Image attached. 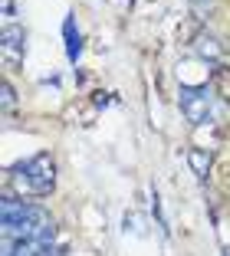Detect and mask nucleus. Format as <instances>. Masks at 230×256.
<instances>
[{"mask_svg":"<svg viewBox=\"0 0 230 256\" xmlns=\"http://www.w3.org/2000/svg\"><path fill=\"white\" fill-rule=\"evenodd\" d=\"M4 243H53V224L40 207L4 200Z\"/></svg>","mask_w":230,"mask_h":256,"instance_id":"1","label":"nucleus"},{"mask_svg":"<svg viewBox=\"0 0 230 256\" xmlns=\"http://www.w3.org/2000/svg\"><path fill=\"white\" fill-rule=\"evenodd\" d=\"M14 184L20 194H50L53 188V161L46 154L23 161L14 168Z\"/></svg>","mask_w":230,"mask_h":256,"instance_id":"2","label":"nucleus"},{"mask_svg":"<svg viewBox=\"0 0 230 256\" xmlns=\"http://www.w3.org/2000/svg\"><path fill=\"white\" fill-rule=\"evenodd\" d=\"M178 102H181V112L187 115V122H191V125H207V122H214V115H217L214 92H210L207 86H197V89H181Z\"/></svg>","mask_w":230,"mask_h":256,"instance_id":"3","label":"nucleus"},{"mask_svg":"<svg viewBox=\"0 0 230 256\" xmlns=\"http://www.w3.org/2000/svg\"><path fill=\"white\" fill-rule=\"evenodd\" d=\"M0 40H4V56L7 60H20L23 56V30L20 26H4Z\"/></svg>","mask_w":230,"mask_h":256,"instance_id":"4","label":"nucleus"},{"mask_svg":"<svg viewBox=\"0 0 230 256\" xmlns=\"http://www.w3.org/2000/svg\"><path fill=\"white\" fill-rule=\"evenodd\" d=\"M63 36H66V56H69V62H76V60H79V53H82V36H79V30H76L73 16L63 23Z\"/></svg>","mask_w":230,"mask_h":256,"instance_id":"5","label":"nucleus"},{"mask_svg":"<svg viewBox=\"0 0 230 256\" xmlns=\"http://www.w3.org/2000/svg\"><path fill=\"white\" fill-rule=\"evenodd\" d=\"M191 164H194V171H197V178H204L207 168H210V154H204V151H191Z\"/></svg>","mask_w":230,"mask_h":256,"instance_id":"6","label":"nucleus"},{"mask_svg":"<svg viewBox=\"0 0 230 256\" xmlns=\"http://www.w3.org/2000/svg\"><path fill=\"white\" fill-rule=\"evenodd\" d=\"M4 106H14V89H10V86H4Z\"/></svg>","mask_w":230,"mask_h":256,"instance_id":"7","label":"nucleus"},{"mask_svg":"<svg viewBox=\"0 0 230 256\" xmlns=\"http://www.w3.org/2000/svg\"><path fill=\"white\" fill-rule=\"evenodd\" d=\"M194 4H197V7H204V4H210V0H194Z\"/></svg>","mask_w":230,"mask_h":256,"instance_id":"8","label":"nucleus"}]
</instances>
